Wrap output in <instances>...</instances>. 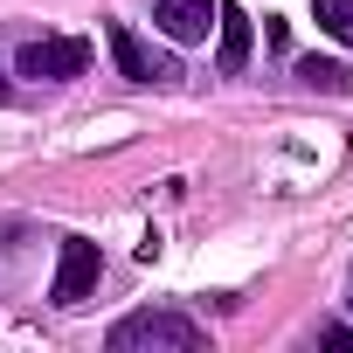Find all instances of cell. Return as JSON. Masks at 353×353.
Listing matches in <instances>:
<instances>
[{"label": "cell", "mask_w": 353, "mask_h": 353, "mask_svg": "<svg viewBox=\"0 0 353 353\" xmlns=\"http://www.w3.org/2000/svg\"><path fill=\"white\" fill-rule=\"evenodd\" d=\"M201 325L181 312H132L111 325V353H194Z\"/></svg>", "instance_id": "cell-1"}, {"label": "cell", "mask_w": 353, "mask_h": 353, "mask_svg": "<svg viewBox=\"0 0 353 353\" xmlns=\"http://www.w3.org/2000/svg\"><path fill=\"white\" fill-rule=\"evenodd\" d=\"M90 70V42L83 35H42L14 56V77H35V83H70Z\"/></svg>", "instance_id": "cell-2"}, {"label": "cell", "mask_w": 353, "mask_h": 353, "mask_svg": "<svg viewBox=\"0 0 353 353\" xmlns=\"http://www.w3.org/2000/svg\"><path fill=\"white\" fill-rule=\"evenodd\" d=\"M97 270H104L97 243L70 236V243H63V256H56V284H49V298H56V305H83V298L97 291Z\"/></svg>", "instance_id": "cell-3"}, {"label": "cell", "mask_w": 353, "mask_h": 353, "mask_svg": "<svg viewBox=\"0 0 353 353\" xmlns=\"http://www.w3.org/2000/svg\"><path fill=\"white\" fill-rule=\"evenodd\" d=\"M215 14H222V0H159V8H152V28H159L166 42H208Z\"/></svg>", "instance_id": "cell-4"}, {"label": "cell", "mask_w": 353, "mask_h": 353, "mask_svg": "<svg viewBox=\"0 0 353 353\" xmlns=\"http://www.w3.org/2000/svg\"><path fill=\"white\" fill-rule=\"evenodd\" d=\"M104 42H111V63H118V77H132V83H159V77H173V63H159L125 21H111L104 28Z\"/></svg>", "instance_id": "cell-5"}, {"label": "cell", "mask_w": 353, "mask_h": 353, "mask_svg": "<svg viewBox=\"0 0 353 353\" xmlns=\"http://www.w3.org/2000/svg\"><path fill=\"white\" fill-rule=\"evenodd\" d=\"M215 21H222V49H215V70H222V77H236V70L250 63V42H256V35H250V14H243V8H222Z\"/></svg>", "instance_id": "cell-6"}, {"label": "cell", "mask_w": 353, "mask_h": 353, "mask_svg": "<svg viewBox=\"0 0 353 353\" xmlns=\"http://www.w3.org/2000/svg\"><path fill=\"white\" fill-rule=\"evenodd\" d=\"M298 77H305L312 90H353V77H346L339 63H325V56H305V63H298Z\"/></svg>", "instance_id": "cell-7"}, {"label": "cell", "mask_w": 353, "mask_h": 353, "mask_svg": "<svg viewBox=\"0 0 353 353\" xmlns=\"http://www.w3.org/2000/svg\"><path fill=\"white\" fill-rule=\"evenodd\" d=\"M319 28L353 49V0H319Z\"/></svg>", "instance_id": "cell-8"}, {"label": "cell", "mask_w": 353, "mask_h": 353, "mask_svg": "<svg viewBox=\"0 0 353 353\" xmlns=\"http://www.w3.org/2000/svg\"><path fill=\"white\" fill-rule=\"evenodd\" d=\"M0 97H8V83H0Z\"/></svg>", "instance_id": "cell-9"}]
</instances>
